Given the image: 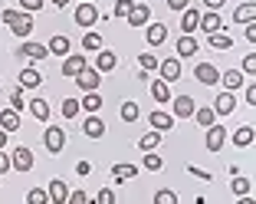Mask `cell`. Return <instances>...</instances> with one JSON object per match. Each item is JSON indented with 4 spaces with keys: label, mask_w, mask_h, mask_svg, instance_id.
Masks as SVG:
<instances>
[{
    "label": "cell",
    "mask_w": 256,
    "mask_h": 204,
    "mask_svg": "<svg viewBox=\"0 0 256 204\" xmlns=\"http://www.w3.org/2000/svg\"><path fill=\"white\" fill-rule=\"evenodd\" d=\"M72 79L79 83V89H86V92H96V89H98V83H102V73H98V69H92V66H86L82 73H76Z\"/></svg>",
    "instance_id": "cell-1"
},
{
    "label": "cell",
    "mask_w": 256,
    "mask_h": 204,
    "mask_svg": "<svg viewBox=\"0 0 256 204\" xmlns=\"http://www.w3.org/2000/svg\"><path fill=\"white\" fill-rule=\"evenodd\" d=\"M10 165H14L16 171H30V168H33V151L26 148V145L14 148V155H10Z\"/></svg>",
    "instance_id": "cell-2"
},
{
    "label": "cell",
    "mask_w": 256,
    "mask_h": 204,
    "mask_svg": "<svg viewBox=\"0 0 256 204\" xmlns=\"http://www.w3.org/2000/svg\"><path fill=\"white\" fill-rule=\"evenodd\" d=\"M194 76H197V83H204V86H217L220 83V69L214 66V63H200V66L194 69Z\"/></svg>",
    "instance_id": "cell-3"
},
{
    "label": "cell",
    "mask_w": 256,
    "mask_h": 204,
    "mask_svg": "<svg viewBox=\"0 0 256 204\" xmlns=\"http://www.w3.org/2000/svg\"><path fill=\"white\" fill-rule=\"evenodd\" d=\"M204 142H207V148H210L214 155H217V151L224 148V142H226V129H224V125H217V122H214L210 129H207V138H204Z\"/></svg>",
    "instance_id": "cell-4"
},
{
    "label": "cell",
    "mask_w": 256,
    "mask_h": 204,
    "mask_svg": "<svg viewBox=\"0 0 256 204\" xmlns=\"http://www.w3.org/2000/svg\"><path fill=\"white\" fill-rule=\"evenodd\" d=\"M197 27H200V30L207 33V37H210V33H224V20H220V14H217V10L204 14L200 20H197Z\"/></svg>",
    "instance_id": "cell-5"
},
{
    "label": "cell",
    "mask_w": 256,
    "mask_h": 204,
    "mask_svg": "<svg viewBox=\"0 0 256 204\" xmlns=\"http://www.w3.org/2000/svg\"><path fill=\"white\" fill-rule=\"evenodd\" d=\"M76 23H79V27H96L98 10L92 7V4H79V7H76Z\"/></svg>",
    "instance_id": "cell-6"
},
{
    "label": "cell",
    "mask_w": 256,
    "mask_h": 204,
    "mask_svg": "<svg viewBox=\"0 0 256 204\" xmlns=\"http://www.w3.org/2000/svg\"><path fill=\"white\" fill-rule=\"evenodd\" d=\"M43 142H46V148L53 151V155H60L62 145H66V129H46Z\"/></svg>",
    "instance_id": "cell-7"
},
{
    "label": "cell",
    "mask_w": 256,
    "mask_h": 204,
    "mask_svg": "<svg viewBox=\"0 0 256 204\" xmlns=\"http://www.w3.org/2000/svg\"><path fill=\"white\" fill-rule=\"evenodd\" d=\"M194 109H197V102L190 96H178L174 99V119H190Z\"/></svg>",
    "instance_id": "cell-8"
},
{
    "label": "cell",
    "mask_w": 256,
    "mask_h": 204,
    "mask_svg": "<svg viewBox=\"0 0 256 204\" xmlns=\"http://www.w3.org/2000/svg\"><path fill=\"white\" fill-rule=\"evenodd\" d=\"M46 194H50V201H53V204H66L69 188H66V181H62V178H53V181H50V188H46Z\"/></svg>",
    "instance_id": "cell-9"
},
{
    "label": "cell",
    "mask_w": 256,
    "mask_h": 204,
    "mask_svg": "<svg viewBox=\"0 0 256 204\" xmlns=\"http://www.w3.org/2000/svg\"><path fill=\"white\" fill-rule=\"evenodd\" d=\"M214 112H217V115H230V112H234V109H236V99H234V92H220V96L217 99H214Z\"/></svg>",
    "instance_id": "cell-10"
},
{
    "label": "cell",
    "mask_w": 256,
    "mask_h": 204,
    "mask_svg": "<svg viewBox=\"0 0 256 204\" xmlns=\"http://www.w3.org/2000/svg\"><path fill=\"white\" fill-rule=\"evenodd\" d=\"M132 27H144V23L151 20V10H148V4H135V7L128 10V17H125Z\"/></svg>",
    "instance_id": "cell-11"
},
{
    "label": "cell",
    "mask_w": 256,
    "mask_h": 204,
    "mask_svg": "<svg viewBox=\"0 0 256 204\" xmlns=\"http://www.w3.org/2000/svg\"><path fill=\"white\" fill-rule=\"evenodd\" d=\"M161 76H164V83H174V79H181V60H161L158 63Z\"/></svg>",
    "instance_id": "cell-12"
},
{
    "label": "cell",
    "mask_w": 256,
    "mask_h": 204,
    "mask_svg": "<svg viewBox=\"0 0 256 204\" xmlns=\"http://www.w3.org/2000/svg\"><path fill=\"white\" fill-rule=\"evenodd\" d=\"M197 20H200V14H197L194 7L181 10V33H184V37H190V33L197 30Z\"/></svg>",
    "instance_id": "cell-13"
},
{
    "label": "cell",
    "mask_w": 256,
    "mask_h": 204,
    "mask_svg": "<svg viewBox=\"0 0 256 204\" xmlns=\"http://www.w3.org/2000/svg\"><path fill=\"white\" fill-rule=\"evenodd\" d=\"M151 129H154V132H168V129H171V125H174V115L171 112H161V109H158V112H151Z\"/></svg>",
    "instance_id": "cell-14"
},
{
    "label": "cell",
    "mask_w": 256,
    "mask_h": 204,
    "mask_svg": "<svg viewBox=\"0 0 256 204\" xmlns=\"http://www.w3.org/2000/svg\"><path fill=\"white\" fill-rule=\"evenodd\" d=\"M220 83H224V89H226V92H236V89L243 86L240 69H226V73H220Z\"/></svg>",
    "instance_id": "cell-15"
},
{
    "label": "cell",
    "mask_w": 256,
    "mask_h": 204,
    "mask_svg": "<svg viewBox=\"0 0 256 204\" xmlns=\"http://www.w3.org/2000/svg\"><path fill=\"white\" fill-rule=\"evenodd\" d=\"M164 40H168V27H164V23H148V43L161 46Z\"/></svg>",
    "instance_id": "cell-16"
},
{
    "label": "cell",
    "mask_w": 256,
    "mask_h": 204,
    "mask_svg": "<svg viewBox=\"0 0 256 204\" xmlns=\"http://www.w3.org/2000/svg\"><path fill=\"white\" fill-rule=\"evenodd\" d=\"M82 132H86L89 138H102V135H106V125H102V119H96V115H89V119L82 122Z\"/></svg>",
    "instance_id": "cell-17"
},
{
    "label": "cell",
    "mask_w": 256,
    "mask_h": 204,
    "mask_svg": "<svg viewBox=\"0 0 256 204\" xmlns=\"http://www.w3.org/2000/svg\"><path fill=\"white\" fill-rule=\"evenodd\" d=\"M115 63H118V56H115L112 50H102V53H98V60H96V69H98V73H112Z\"/></svg>",
    "instance_id": "cell-18"
},
{
    "label": "cell",
    "mask_w": 256,
    "mask_h": 204,
    "mask_svg": "<svg viewBox=\"0 0 256 204\" xmlns=\"http://www.w3.org/2000/svg\"><path fill=\"white\" fill-rule=\"evenodd\" d=\"M86 69V56H66V63H62V76H76V73H82Z\"/></svg>",
    "instance_id": "cell-19"
},
{
    "label": "cell",
    "mask_w": 256,
    "mask_h": 204,
    "mask_svg": "<svg viewBox=\"0 0 256 204\" xmlns=\"http://www.w3.org/2000/svg\"><path fill=\"white\" fill-rule=\"evenodd\" d=\"M0 129H4V132L20 129V112H14V109H4V112H0Z\"/></svg>",
    "instance_id": "cell-20"
},
{
    "label": "cell",
    "mask_w": 256,
    "mask_h": 204,
    "mask_svg": "<svg viewBox=\"0 0 256 204\" xmlns=\"http://www.w3.org/2000/svg\"><path fill=\"white\" fill-rule=\"evenodd\" d=\"M10 30H14L16 37H30V30H33V20H30V14H20L14 23H10Z\"/></svg>",
    "instance_id": "cell-21"
},
{
    "label": "cell",
    "mask_w": 256,
    "mask_h": 204,
    "mask_svg": "<svg viewBox=\"0 0 256 204\" xmlns=\"http://www.w3.org/2000/svg\"><path fill=\"white\" fill-rule=\"evenodd\" d=\"M234 20H236V23H253V20H256V4H253V0L234 10Z\"/></svg>",
    "instance_id": "cell-22"
},
{
    "label": "cell",
    "mask_w": 256,
    "mask_h": 204,
    "mask_svg": "<svg viewBox=\"0 0 256 204\" xmlns=\"http://www.w3.org/2000/svg\"><path fill=\"white\" fill-rule=\"evenodd\" d=\"M30 112H33V119L46 122L50 119V99H30Z\"/></svg>",
    "instance_id": "cell-23"
},
{
    "label": "cell",
    "mask_w": 256,
    "mask_h": 204,
    "mask_svg": "<svg viewBox=\"0 0 256 204\" xmlns=\"http://www.w3.org/2000/svg\"><path fill=\"white\" fill-rule=\"evenodd\" d=\"M20 53H23V56H30V60H46V53H50V50H46L43 43H33V40H30V43H23V46H20Z\"/></svg>",
    "instance_id": "cell-24"
},
{
    "label": "cell",
    "mask_w": 256,
    "mask_h": 204,
    "mask_svg": "<svg viewBox=\"0 0 256 204\" xmlns=\"http://www.w3.org/2000/svg\"><path fill=\"white\" fill-rule=\"evenodd\" d=\"M197 50H200V46H197V40H194V37H181V40H178V56H181V60L194 56Z\"/></svg>",
    "instance_id": "cell-25"
},
{
    "label": "cell",
    "mask_w": 256,
    "mask_h": 204,
    "mask_svg": "<svg viewBox=\"0 0 256 204\" xmlns=\"http://www.w3.org/2000/svg\"><path fill=\"white\" fill-rule=\"evenodd\" d=\"M40 83H43V76H40L36 69H23L20 73V89H36Z\"/></svg>",
    "instance_id": "cell-26"
},
{
    "label": "cell",
    "mask_w": 256,
    "mask_h": 204,
    "mask_svg": "<svg viewBox=\"0 0 256 204\" xmlns=\"http://www.w3.org/2000/svg\"><path fill=\"white\" fill-rule=\"evenodd\" d=\"M161 145V132H144L142 138H138V148L142 151H154Z\"/></svg>",
    "instance_id": "cell-27"
},
{
    "label": "cell",
    "mask_w": 256,
    "mask_h": 204,
    "mask_svg": "<svg viewBox=\"0 0 256 204\" xmlns=\"http://www.w3.org/2000/svg\"><path fill=\"white\" fill-rule=\"evenodd\" d=\"M46 50H50V53H56V56H69V37H62V33H60V37H53Z\"/></svg>",
    "instance_id": "cell-28"
},
{
    "label": "cell",
    "mask_w": 256,
    "mask_h": 204,
    "mask_svg": "<svg viewBox=\"0 0 256 204\" xmlns=\"http://www.w3.org/2000/svg\"><path fill=\"white\" fill-rule=\"evenodd\" d=\"M234 145H236V148H246V145H253V129H250V125H240V129L234 132Z\"/></svg>",
    "instance_id": "cell-29"
},
{
    "label": "cell",
    "mask_w": 256,
    "mask_h": 204,
    "mask_svg": "<svg viewBox=\"0 0 256 204\" xmlns=\"http://www.w3.org/2000/svg\"><path fill=\"white\" fill-rule=\"evenodd\" d=\"M135 174H138L135 165H115V168H112V178H115V181H132Z\"/></svg>",
    "instance_id": "cell-30"
},
{
    "label": "cell",
    "mask_w": 256,
    "mask_h": 204,
    "mask_svg": "<svg viewBox=\"0 0 256 204\" xmlns=\"http://www.w3.org/2000/svg\"><path fill=\"white\" fill-rule=\"evenodd\" d=\"M207 43H210V50H230V46H234V40L226 37V33H210V37H207Z\"/></svg>",
    "instance_id": "cell-31"
},
{
    "label": "cell",
    "mask_w": 256,
    "mask_h": 204,
    "mask_svg": "<svg viewBox=\"0 0 256 204\" xmlns=\"http://www.w3.org/2000/svg\"><path fill=\"white\" fill-rule=\"evenodd\" d=\"M214 115H217V112H214L210 106H204V109H194V119L200 122L204 129H210V125H214Z\"/></svg>",
    "instance_id": "cell-32"
},
{
    "label": "cell",
    "mask_w": 256,
    "mask_h": 204,
    "mask_svg": "<svg viewBox=\"0 0 256 204\" xmlns=\"http://www.w3.org/2000/svg\"><path fill=\"white\" fill-rule=\"evenodd\" d=\"M79 106H82L86 112H98V109H102V96H98V92H89V96H82Z\"/></svg>",
    "instance_id": "cell-33"
},
{
    "label": "cell",
    "mask_w": 256,
    "mask_h": 204,
    "mask_svg": "<svg viewBox=\"0 0 256 204\" xmlns=\"http://www.w3.org/2000/svg\"><path fill=\"white\" fill-rule=\"evenodd\" d=\"M151 96L158 99V102H168V99H171V89H168V83H164V79L151 83Z\"/></svg>",
    "instance_id": "cell-34"
},
{
    "label": "cell",
    "mask_w": 256,
    "mask_h": 204,
    "mask_svg": "<svg viewBox=\"0 0 256 204\" xmlns=\"http://www.w3.org/2000/svg\"><path fill=\"white\" fill-rule=\"evenodd\" d=\"M79 99H62V115H66V119H76V115H79Z\"/></svg>",
    "instance_id": "cell-35"
},
{
    "label": "cell",
    "mask_w": 256,
    "mask_h": 204,
    "mask_svg": "<svg viewBox=\"0 0 256 204\" xmlns=\"http://www.w3.org/2000/svg\"><path fill=\"white\" fill-rule=\"evenodd\" d=\"M26 204H50V194H46L43 188H30V194H26Z\"/></svg>",
    "instance_id": "cell-36"
},
{
    "label": "cell",
    "mask_w": 256,
    "mask_h": 204,
    "mask_svg": "<svg viewBox=\"0 0 256 204\" xmlns=\"http://www.w3.org/2000/svg\"><path fill=\"white\" fill-rule=\"evenodd\" d=\"M230 188H234V194H236V197L250 194V181H246V178H240V174H234V184H230Z\"/></svg>",
    "instance_id": "cell-37"
},
{
    "label": "cell",
    "mask_w": 256,
    "mask_h": 204,
    "mask_svg": "<svg viewBox=\"0 0 256 204\" xmlns=\"http://www.w3.org/2000/svg\"><path fill=\"white\" fill-rule=\"evenodd\" d=\"M154 204H178V194H174L171 188H161L158 194H154Z\"/></svg>",
    "instance_id": "cell-38"
},
{
    "label": "cell",
    "mask_w": 256,
    "mask_h": 204,
    "mask_svg": "<svg viewBox=\"0 0 256 204\" xmlns=\"http://www.w3.org/2000/svg\"><path fill=\"white\" fill-rule=\"evenodd\" d=\"M138 115H142V112H138V102H125V106H122V119H125V122H135Z\"/></svg>",
    "instance_id": "cell-39"
},
{
    "label": "cell",
    "mask_w": 256,
    "mask_h": 204,
    "mask_svg": "<svg viewBox=\"0 0 256 204\" xmlns=\"http://www.w3.org/2000/svg\"><path fill=\"white\" fill-rule=\"evenodd\" d=\"M138 63H142V73H154V69H158V60H154L151 53H142Z\"/></svg>",
    "instance_id": "cell-40"
},
{
    "label": "cell",
    "mask_w": 256,
    "mask_h": 204,
    "mask_svg": "<svg viewBox=\"0 0 256 204\" xmlns=\"http://www.w3.org/2000/svg\"><path fill=\"white\" fill-rule=\"evenodd\" d=\"M82 50H102V37H98V33H86Z\"/></svg>",
    "instance_id": "cell-41"
},
{
    "label": "cell",
    "mask_w": 256,
    "mask_h": 204,
    "mask_svg": "<svg viewBox=\"0 0 256 204\" xmlns=\"http://www.w3.org/2000/svg\"><path fill=\"white\" fill-rule=\"evenodd\" d=\"M132 7H135V0H115V17H122V20H125Z\"/></svg>",
    "instance_id": "cell-42"
},
{
    "label": "cell",
    "mask_w": 256,
    "mask_h": 204,
    "mask_svg": "<svg viewBox=\"0 0 256 204\" xmlns=\"http://www.w3.org/2000/svg\"><path fill=\"white\" fill-rule=\"evenodd\" d=\"M144 168H148V171H161L164 161H161V155H144Z\"/></svg>",
    "instance_id": "cell-43"
},
{
    "label": "cell",
    "mask_w": 256,
    "mask_h": 204,
    "mask_svg": "<svg viewBox=\"0 0 256 204\" xmlns=\"http://www.w3.org/2000/svg\"><path fill=\"white\" fill-rule=\"evenodd\" d=\"M66 204H89V194H86V191H69Z\"/></svg>",
    "instance_id": "cell-44"
},
{
    "label": "cell",
    "mask_w": 256,
    "mask_h": 204,
    "mask_svg": "<svg viewBox=\"0 0 256 204\" xmlns=\"http://www.w3.org/2000/svg\"><path fill=\"white\" fill-rule=\"evenodd\" d=\"M20 7H23V14H36L43 7V0H20Z\"/></svg>",
    "instance_id": "cell-45"
},
{
    "label": "cell",
    "mask_w": 256,
    "mask_h": 204,
    "mask_svg": "<svg viewBox=\"0 0 256 204\" xmlns=\"http://www.w3.org/2000/svg\"><path fill=\"white\" fill-rule=\"evenodd\" d=\"M96 204H115V194H112L108 188H102V191L96 194Z\"/></svg>",
    "instance_id": "cell-46"
},
{
    "label": "cell",
    "mask_w": 256,
    "mask_h": 204,
    "mask_svg": "<svg viewBox=\"0 0 256 204\" xmlns=\"http://www.w3.org/2000/svg\"><path fill=\"white\" fill-rule=\"evenodd\" d=\"M26 106V102H23V96H20V89L14 92V96H10V109H14V112H20V109Z\"/></svg>",
    "instance_id": "cell-47"
},
{
    "label": "cell",
    "mask_w": 256,
    "mask_h": 204,
    "mask_svg": "<svg viewBox=\"0 0 256 204\" xmlns=\"http://www.w3.org/2000/svg\"><path fill=\"white\" fill-rule=\"evenodd\" d=\"M188 174H197L200 181H214V174H210V171H200V168H194V165H188Z\"/></svg>",
    "instance_id": "cell-48"
},
{
    "label": "cell",
    "mask_w": 256,
    "mask_h": 204,
    "mask_svg": "<svg viewBox=\"0 0 256 204\" xmlns=\"http://www.w3.org/2000/svg\"><path fill=\"white\" fill-rule=\"evenodd\" d=\"M243 73H256V56H253V53L243 60Z\"/></svg>",
    "instance_id": "cell-49"
},
{
    "label": "cell",
    "mask_w": 256,
    "mask_h": 204,
    "mask_svg": "<svg viewBox=\"0 0 256 204\" xmlns=\"http://www.w3.org/2000/svg\"><path fill=\"white\" fill-rule=\"evenodd\" d=\"M168 7H171V10H188L190 0H168Z\"/></svg>",
    "instance_id": "cell-50"
},
{
    "label": "cell",
    "mask_w": 256,
    "mask_h": 204,
    "mask_svg": "<svg viewBox=\"0 0 256 204\" xmlns=\"http://www.w3.org/2000/svg\"><path fill=\"white\" fill-rule=\"evenodd\" d=\"M10 168H14V165H10V155H4V151H0V174H7Z\"/></svg>",
    "instance_id": "cell-51"
},
{
    "label": "cell",
    "mask_w": 256,
    "mask_h": 204,
    "mask_svg": "<svg viewBox=\"0 0 256 204\" xmlns=\"http://www.w3.org/2000/svg\"><path fill=\"white\" fill-rule=\"evenodd\" d=\"M89 171H92L89 161H76V174H89Z\"/></svg>",
    "instance_id": "cell-52"
},
{
    "label": "cell",
    "mask_w": 256,
    "mask_h": 204,
    "mask_svg": "<svg viewBox=\"0 0 256 204\" xmlns=\"http://www.w3.org/2000/svg\"><path fill=\"white\" fill-rule=\"evenodd\" d=\"M20 17V10H4V23H14Z\"/></svg>",
    "instance_id": "cell-53"
},
{
    "label": "cell",
    "mask_w": 256,
    "mask_h": 204,
    "mask_svg": "<svg viewBox=\"0 0 256 204\" xmlns=\"http://www.w3.org/2000/svg\"><path fill=\"white\" fill-rule=\"evenodd\" d=\"M246 102H250V106H256V89H253V86H246Z\"/></svg>",
    "instance_id": "cell-54"
},
{
    "label": "cell",
    "mask_w": 256,
    "mask_h": 204,
    "mask_svg": "<svg viewBox=\"0 0 256 204\" xmlns=\"http://www.w3.org/2000/svg\"><path fill=\"white\" fill-rule=\"evenodd\" d=\"M204 4H207V7H210V10H220V7H224V4H226V0H204Z\"/></svg>",
    "instance_id": "cell-55"
},
{
    "label": "cell",
    "mask_w": 256,
    "mask_h": 204,
    "mask_svg": "<svg viewBox=\"0 0 256 204\" xmlns=\"http://www.w3.org/2000/svg\"><path fill=\"white\" fill-rule=\"evenodd\" d=\"M4 148H7V132L0 129V151H4Z\"/></svg>",
    "instance_id": "cell-56"
},
{
    "label": "cell",
    "mask_w": 256,
    "mask_h": 204,
    "mask_svg": "<svg viewBox=\"0 0 256 204\" xmlns=\"http://www.w3.org/2000/svg\"><path fill=\"white\" fill-rule=\"evenodd\" d=\"M240 204H253V197H250V194H243V197H240Z\"/></svg>",
    "instance_id": "cell-57"
},
{
    "label": "cell",
    "mask_w": 256,
    "mask_h": 204,
    "mask_svg": "<svg viewBox=\"0 0 256 204\" xmlns=\"http://www.w3.org/2000/svg\"><path fill=\"white\" fill-rule=\"evenodd\" d=\"M53 4H56V7H66V4H69V0H53Z\"/></svg>",
    "instance_id": "cell-58"
},
{
    "label": "cell",
    "mask_w": 256,
    "mask_h": 204,
    "mask_svg": "<svg viewBox=\"0 0 256 204\" xmlns=\"http://www.w3.org/2000/svg\"><path fill=\"white\" fill-rule=\"evenodd\" d=\"M79 4H92V0H79Z\"/></svg>",
    "instance_id": "cell-59"
}]
</instances>
